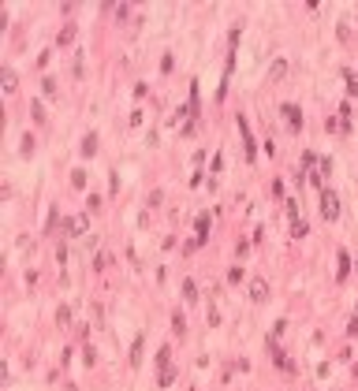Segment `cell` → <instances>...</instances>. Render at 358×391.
I'll use <instances>...</instances> for the list:
<instances>
[{
    "instance_id": "6da1fadb",
    "label": "cell",
    "mask_w": 358,
    "mask_h": 391,
    "mask_svg": "<svg viewBox=\"0 0 358 391\" xmlns=\"http://www.w3.org/2000/svg\"><path fill=\"white\" fill-rule=\"evenodd\" d=\"M157 365H161V376H157V384H161V387H172V380H175V365H172V350H168V347L157 350Z\"/></svg>"
},
{
    "instance_id": "7a4b0ae2",
    "label": "cell",
    "mask_w": 358,
    "mask_h": 391,
    "mask_svg": "<svg viewBox=\"0 0 358 391\" xmlns=\"http://www.w3.org/2000/svg\"><path fill=\"white\" fill-rule=\"evenodd\" d=\"M321 216L325 220H340V198H336V190H321Z\"/></svg>"
},
{
    "instance_id": "3957f363",
    "label": "cell",
    "mask_w": 358,
    "mask_h": 391,
    "mask_svg": "<svg viewBox=\"0 0 358 391\" xmlns=\"http://www.w3.org/2000/svg\"><path fill=\"white\" fill-rule=\"evenodd\" d=\"M247 291H250V302H269V283H265V276H250Z\"/></svg>"
},
{
    "instance_id": "277c9868",
    "label": "cell",
    "mask_w": 358,
    "mask_h": 391,
    "mask_svg": "<svg viewBox=\"0 0 358 391\" xmlns=\"http://www.w3.org/2000/svg\"><path fill=\"white\" fill-rule=\"evenodd\" d=\"M280 116L287 119V127H291V131L303 127V108H299V104H280Z\"/></svg>"
},
{
    "instance_id": "5b68a950",
    "label": "cell",
    "mask_w": 358,
    "mask_h": 391,
    "mask_svg": "<svg viewBox=\"0 0 358 391\" xmlns=\"http://www.w3.org/2000/svg\"><path fill=\"white\" fill-rule=\"evenodd\" d=\"M239 138H243V157L247 160H254L258 153H254V135H250V127H247V119L239 116Z\"/></svg>"
},
{
    "instance_id": "8992f818",
    "label": "cell",
    "mask_w": 358,
    "mask_h": 391,
    "mask_svg": "<svg viewBox=\"0 0 358 391\" xmlns=\"http://www.w3.org/2000/svg\"><path fill=\"white\" fill-rule=\"evenodd\" d=\"M86 227H90V216L86 213H75L71 220H68V235L79 238V235H86Z\"/></svg>"
},
{
    "instance_id": "52a82bcc",
    "label": "cell",
    "mask_w": 358,
    "mask_h": 391,
    "mask_svg": "<svg viewBox=\"0 0 358 391\" xmlns=\"http://www.w3.org/2000/svg\"><path fill=\"white\" fill-rule=\"evenodd\" d=\"M194 231H198V238L191 246H202L205 242V235H209V213H198V220H194Z\"/></svg>"
},
{
    "instance_id": "ba28073f",
    "label": "cell",
    "mask_w": 358,
    "mask_h": 391,
    "mask_svg": "<svg viewBox=\"0 0 358 391\" xmlns=\"http://www.w3.org/2000/svg\"><path fill=\"white\" fill-rule=\"evenodd\" d=\"M0 90H4V93H15L19 90V75L12 68H4V75H0Z\"/></svg>"
},
{
    "instance_id": "9c48e42d",
    "label": "cell",
    "mask_w": 358,
    "mask_h": 391,
    "mask_svg": "<svg viewBox=\"0 0 358 391\" xmlns=\"http://www.w3.org/2000/svg\"><path fill=\"white\" fill-rule=\"evenodd\" d=\"M336 269H340V272H336V280H347V276H351V257H347V250L336 253Z\"/></svg>"
},
{
    "instance_id": "30bf717a",
    "label": "cell",
    "mask_w": 358,
    "mask_h": 391,
    "mask_svg": "<svg viewBox=\"0 0 358 391\" xmlns=\"http://www.w3.org/2000/svg\"><path fill=\"white\" fill-rule=\"evenodd\" d=\"M142 347H146V336L138 332L135 343H131V365H142Z\"/></svg>"
},
{
    "instance_id": "8fae6325",
    "label": "cell",
    "mask_w": 358,
    "mask_h": 391,
    "mask_svg": "<svg viewBox=\"0 0 358 391\" xmlns=\"http://www.w3.org/2000/svg\"><path fill=\"white\" fill-rule=\"evenodd\" d=\"M75 34H79V30H75V26L68 23V26H64L60 34H56V45H60V49H64V45H71V41H75Z\"/></svg>"
},
{
    "instance_id": "7c38bea8",
    "label": "cell",
    "mask_w": 358,
    "mask_h": 391,
    "mask_svg": "<svg viewBox=\"0 0 358 391\" xmlns=\"http://www.w3.org/2000/svg\"><path fill=\"white\" fill-rule=\"evenodd\" d=\"M19 157H34V135H23V138H19Z\"/></svg>"
},
{
    "instance_id": "4fadbf2b",
    "label": "cell",
    "mask_w": 358,
    "mask_h": 391,
    "mask_svg": "<svg viewBox=\"0 0 358 391\" xmlns=\"http://www.w3.org/2000/svg\"><path fill=\"white\" fill-rule=\"evenodd\" d=\"M284 75H287V60H276V63L269 68V79H272V82H276V79H284Z\"/></svg>"
},
{
    "instance_id": "5bb4252c",
    "label": "cell",
    "mask_w": 358,
    "mask_h": 391,
    "mask_svg": "<svg viewBox=\"0 0 358 391\" xmlns=\"http://www.w3.org/2000/svg\"><path fill=\"white\" fill-rule=\"evenodd\" d=\"M97 153V135H86L82 138V157H93Z\"/></svg>"
},
{
    "instance_id": "9a60e30c",
    "label": "cell",
    "mask_w": 358,
    "mask_h": 391,
    "mask_svg": "<svg viewBox=\"0 0 358 391\" xmlns=\"http://www.w3.org/2000/svg\"><path fill=\"white\" fill-rule=\"evenodd\" d=\"M314 164H317V153H303V171L314 179Z\"/></svg>"
},
{
    "instance_id": "2e32d148",
    "label": "cell",
    "mask_w": 358,
    "mask_h": 391,
    "mask_svg": "<svg viewBox=\"0 0 358 391\" xmlns=\"http://www.w3.org/2000/svg\"><path fill=\"white\" fill-rule=\"evenodd\" d=\"M71 186H75V190L86 186V171H82V168H75V171H71Z\"/></svg>"
},
{
    "instance_id": "e0dca14e",
    "label": "cell",
    "mask_w": 358,
    "mask_h": 391,
    "mask_svg": "<svg viewBox=\"0 0 358 391\" xmlns=\"http://www.w3.org/2000/svg\"><path fill=\"white\" fill-rule=\"evenodd\" d=\"M343 79H347V97H358V79L351 71H343Z\"/></svg>"
},
{
    "instance_id": "ac0fdd59",
    "label": "cell",
    "mask_w": 358,
    "mask_h": 391,
    "mask_svg": "<svg viewBox=\"0 0 358 391\" xmlns=\"http://www.w3.org/2000/svg\"><path fill=\"white\" fill-rule=\"evenodd\" d=\"M183 298H187V302H194V298H198V287H194V280H183Z\"/></svg>"
},
{
    "instance_id": "d6986e66",
    "label": "cell",
    "mask_w": 358,
    "mask_h": 391,
    "mask_svg": "<svg viewBox=\"0 0 358 391\" xmlns=\"http://www.w3.org/2000/svg\"><path fill=\"white\" fill-rule=\"evenodd\" d=\"M30 116H34L37 123H45V104H41V101H34V104H30Z\"/></svg>"
},
{
    "instance_id": "ffe728a7",
    "label": "cell",
    "mask_w": 358,
    "mask_h": 391,
    "mask_svg": "<svg viewBox=\"0 0 358 391\" xmlns=\"http://www.w3.org/2000/svg\"><path fill=\"white\" fill-rule=\"evenodd\" d=\"M306 231H310L306 220H295V224H291V235H295V238H306Z\"/></svg>"
},
{
    "instance_id": "44dd1931",
    "label": "cell",
    "mask_w": 358,
    "mask_h": 391,
    "mask_svg": "<svg viewBox=\"0 0 358 391\" xmlns=\"http://www.w3.org/2000/svg\"><path fill=\"white\" fill-rule=\"evenodd\" d=\"M68 320H71V309L60 306V309H56V324H68Z\"/></svg>"
},
{
    "instance_id": "7402d4cb",
    "label": "cell",
    "mask_w": 358,
    "mask_h": 391,
    "mask_svg": "<svg viewBox=\"0 0 358 391\" xmlns=\"http://www.w3.org/2000/svg\"><path fill=\"white\" fill-rule=\"evenodd\" d=\"M45 93H49V97H60V93H56V79H45Z\"/></svg>"
},
{
    "instance_id": "603a6c76",
    "label": "cell",
    "mask_w": 358,
    "mask_h": 391,
    "mask_svg": "<svg viewBox=\"0 0 358 391\" xmlns=\"http://www.w3.org/2000/svg\"><path fill=\"white\" fill-rule=\"evenodd\" d=\"M172 324H175V332H187V320H183V313H175V317H172Z\"/></svg>"
},
{
    "instance_id": "cb8c5ba5",
    "label": "cell",
    "mask_w": 358,
    "mask_h": 391,
    "mask_svg": "<svg viewBox=\"0 0 358 391\" xmlns=\"http://www.w3.org/2000/svg\"><path fill=\"white\" fill-rule=\"evenodd\" d=\"M347 336H358V313L351 317V324H347Z\"/></svg>"
}]
</instances>
